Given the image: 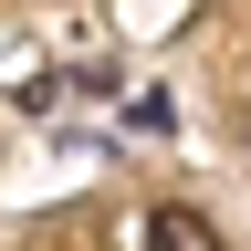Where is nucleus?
<instances>
[{"label": "nucleus", "mask_w": 251, "mask_h": 251, "mask_svg": "<svg viewBox=\"0 0 251 251\" xmlns=\"http://www.w3.org/2000/svg\"><path fill=\"white\" fill-rule=\"evenodd\" d=\"M147 251H220V241H209V220L188 199H168V209H147Z\"/></svg>", "instance_id": "f257e3e1"}]
</instances>
